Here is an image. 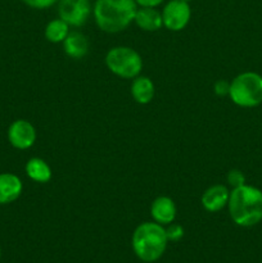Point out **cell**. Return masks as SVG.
I'll return each instance as SVG.
<instances>
[{"label":"cell","instance_id":"6da1fadb","mask_svg":"<svg viewBox=\"0 0 262 263\" xmlns=\"http://www.w3.org/2000/svg\"><path fill=\"white\" fill-rule=\"evenodd\" d=\"M229 213L241 228H252L262 221V192L251 185L234 187L229 197Z\"/></svg>","mask_w":262,"mask_h":263},{"label":"cell","instance_id":"7a4b0ae2","mask_svg":"<svg viewBox=\"0 0 262 263\" xmlns=\"http://www.w3.org/2000/svg\"><path fill=\"white\" fill-rule=\"evenodd\" d=\"M135 0H97L92 8L98 27L108 33L125 30L135 18Z\"/></svg>","mask_w":262,"mask_h":263},{"label":"cell","instance_id":"3957f363","mask_svg":"<svg viewBox=\"0 0 262 263\" xmlns=\"http://www.w3.org/2000/svg\"><path fill=\"white\" fill-rule=\"evenodd\" d=\"M166 230L157 222H144L135 229L133 248L136 256L144 262H156L166 251Z\"/></svg>","mask_w":262,"mask_h":263},{"label":"cell","instance_id":"277c9868","mask_svg":"<svg viewBox=\"0 0 262 263\" xmlns=\"http://www.w3.org/2000/svg\"><path fill=\"white\" fill-rule=\"evenodd\" d=\"M229 97L234 104L253 108L262 103V76L256 72H243L230 82Z\"/></svg>","mask_w":262,"mask_h":263},{"label":"cell","instance_id":"5b68a950","mask_svg":"<svg viewBox=\"0 0 262 263\" xmlns=\"http://www.w3.org/2000/svg\"><path fill=\"white\" fill-rule=\"evenodd\" d=\"M105 64L112 73L122 79H135L143 68L141 57L128 46H116L110 49L105 57Z\"/></svg>","mask_w":262,"mask_h":263},{"label":"cell","instance_id":"8992f818","mask_svg":"<svg viewBox=\"0 0 262 263\" xmlns=\"http://www.w3.org/2000/svg\"><path fill=\"white\" fill-rule=\"evenodd\" d=\"M192 9L189 3L182 0H170L162 10L163 26L170 31H181L189 23Z\"/></svg>","mask_w":262,"mask_h":263},{"label":"cell","instance_id":"52a82bcc","mask_svg":"<svg viewBox=\"0 0 262 263\" xmlns=\"http://www.w3.org/2000/svg\"><path fill=\"white\" fill-rule=\"evenodd\" d=\"M59 18L69 26H82L91 13L90 0H59Z\"/></svg>","mask_w":262,"mask_h":263},{"label":"cell","instance_id":"ba28073f","mask_svg":"<svg viewBox=\"0 0 262 263\" xmlns=\"http://www.w3.org/2000/svg\"><path fill=\"white\" fill-rule=\"evenodd\" d=\"M8 140L15 149L25 151L31 148L36 141L35 127L26 120L14 121L8 128Z\"/></svg>","mask_w":262,"mask_h":263},{"label":"cell","instance_id":"9c48e42d","mask_svg":"<svg viewBox=\"0 0 262 263\" xmlns=\"http://www.w3.org/2000/svg\"><path fill=\"white\" fill-rule=\"evenodd\" d=\"M230 192L223 185H213L208 187L202 195V205L208 212H218L228 205Z\"/></svg>","mask_w":262,"mask_h":263},{"label":"cell","instance_id":"30bf717a","mask_svg":"<svg viewBox=\"0 0 262 263\" xmlns=\"http://www.w3.org/2000/svg\"><path fill=\"white\" fill-rule=\"evenodd\" d=\"M23 184L14 174H0V204H9L22 194Z\"/></svg>","mask_w":262,"mask_h":263},{"label":"cell","instance_id":"8fae6325","mask_svg":"<svg viewBox=\"0 0 262 263\" xmlns=\"http://www.w3.org/2000/svg\"><path fill=\"white\" fill-rule=\"evenodd\" d=\"M151 213L154 222L162 226L169 225V223L174 222L175 217H176V205L171 198L158 197L152 203Z\"/></svg>","mask_w":262,"mask_h":263},{"label":"cell","instance_id":"7c38bea8","mask_svg":"<svg viewBox=\"0 0 262 263\" xmlns=\"http://www.w3.org/2000/svg\"><path fill=\"white\" fill-rule=\"evenodd\" d=\"M134 21L138 27L144 31H149V32L159 30L163 26L162 13H159L156 8H138Z\"/></svg>","mask_w":262,"mask_h":263},{"label":"cell","instance_id":"4fadbf2b","mask_svg":"<svg viewBox=\"0 0 262 263\" xmlns=\"http://www.w3.org/2000/svg\"><path fill=\"white\" fill-rule=\"evenodd\" d=\"M63 48L68 57L73 59H81L89 51V41L84 33L73 31L69 32L66 40L63 41Z\"/></svg>","mask_w":262,"mask_h":263},{"label":"cell","instance_id":"5bb4252c","mask_svg":"<svg viewBox=\"0 0 262 263\" xmlns=\"http://www.w3.org/2000/svg\"><path fill=\"white\" fill-rule=\"evenodd\" d=\"M131 94L139 104H148L154 97V85L151 79L145 76H138L131 85Z\"/></svg>","mask_w":262,"mask_h":263},{"label":"cell","instance_id":"9a60e30c","mask_svg":"<svg viewBox=\"0 0 262 263\" xmlns=\"http://www.w3.org/2000/svg\"><path fill=\"white\" fill-rule=\"evenodd\" d=\"M26 174L32 181L48 182L51 179V168L44 159L31 158L26 164Z\"/></svg>","mask_w":262,"mask_h":263},{"label":"cell","instance_id":"2e32d148","mask_svg":"<svg viewBox=\"0 0 262 263\" xmlns=\"http://www.w3.org/2000/svg\"><path fill=\"white\" fill-rule=\"evenodd\" d=\"M69 33V25L61 18L50 21L45 27V37L50 43H63Z\"/></svg>","mask_w":262,"mask_h":263},{"label":"cell","instance_id":"e0dca14e","mask_svg":"<svg viewBox=\"0 0 262 263\" xmlns=\"http://www.w3.org/2000/svg\"><path fill=\"white\" fill-rule=\"evenodd\" d=\"M164 230H166L169 241H179L184 236V229H182V226L177 225V223H169V226Z\"/></svg>","mask_w":262,"mask_h":263},{"label":"cell","instance_id":"ac0fdd59","mask_svg":"<svg viewBox=\"0 0 262 263\" xmlns=\"http://www.w3.org/2000/svg\"><path fill=\"white\" fill-rule=\"evenodd\" d=\"M228 182L230 186H233V189L234 187H239L246 184V176L239 170H231L228 174Z\"/></svg>","mask_w":262,"mask_h":263},{"label":"cell","instance_id":"d6986e66","mask_svg":"<svg viewBox=\"0 0 262 263\" xmlns=\"http://www.w3.org/2000/svg\"><path fill=\"white\" fill-rule=\"evenodd\" d=\"M22 2L33 9H46L58 3L59 0H22Z\"/></svg>","mask_w":262,"mask_h":263},{"label":"cell","instance_id":"ffe728a7","mask_svg":"<svg viewBox=\"0 0 262 263\" xmlns=\"http://www.w3.org/2000/svg\"><path fill=\"white\" fill-rule=\"evenodd\" d=\"M213 90H215L216 95H218V97L229 95V91H230V82L225 81V80H218V81L215 82Z\"/></svg>","mask_w":262,"mask_h":263},{"label":"cell","instance_id":"44dd1931","mask_svg":"<svg viewBox=\"0 0 262 263\" xmlns=\"http://www.w3.org/2000/svg\"><path fill=\"white\" fill-rule=\"evenodd\" d=\"M163 2L164 0H135V3L139 5V7H144V8H157Z\"/></svg>","mask_w":262,"mask_h":263},{"label":"cell","instance_id":"7402d4cb","mask_svg":"<svg viewBox=\"0 0 262 263\" xmlns=\"http://www.w3.org/2000/svg\"><path fill=\"white\" fill-rule=\"evenodd\" d=\"M182 2H186V3H190V2H192V0H182Z\"/></svg>","mask_w":262,"mask_h":263},{"label":"cell","instance_id":"603a6c76","mask_svg":"<svg viewBox=\"0 0 262 263\" xmlns=\"http://www.w3.org/2000/svg\"><path fill=\"white\" fill-rule=\"evenodd\" d=\"M0 256H2V249H0Z\"/></svg>","mask_w":262,"mask_h":263}]
</instances>
